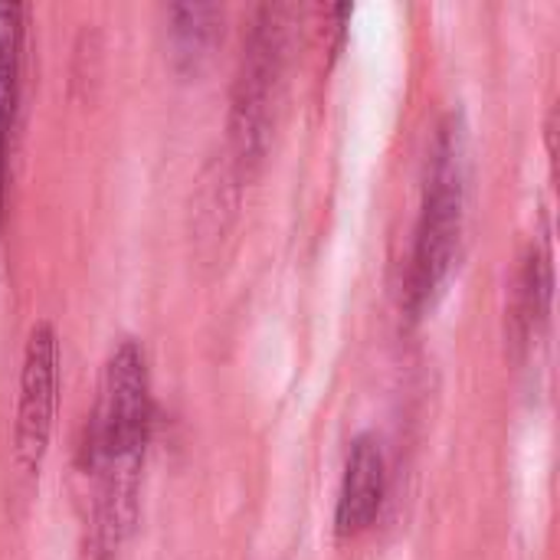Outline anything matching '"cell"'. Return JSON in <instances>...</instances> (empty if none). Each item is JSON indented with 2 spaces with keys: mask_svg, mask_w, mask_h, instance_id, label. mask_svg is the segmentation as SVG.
Instances as JSON below:
<instances>
[{
  "mask_svg": "<svg viewBox=\"0 0 560 560\" xmlns=\"http://www.w3.org/2000/svg\"><path fill=\"white\" fill-rule=\"evenodd\" d=\"M154 430V394L148 354L135 338L112 348L102 364L95 404L79 446L82 476L92 479L89 545L95 558H112L138 522L141 466Z\"/></svg>",
  "mask_w": 560,
  "mask_h": 560,
  "instance_id": "obj_1",
  "label": "cell"
},
{
  "mask_svg": "<svg viewBox=\"0 0 560 560\" xmlns=\"http://www.w3.org/2000/svg\"><path fill=\"white\" fill-rule=\"evenodd\" d=\"M466 190H469V128L463 112H450L433 135L423 197L413 226V249L407 269V308L420 315L440 295L450 279L463 223H466Z\"/></svg>",
  "mask_w": 560,
  "mask_h": 560,
  "instance_id": "obj_2",
  "label": "cell"
},
{
  "mask_svg": "<svg viewBox=\"0 0 560 560\" xmlns=\"http://www.w3.org/2000/svg\"><path fill=\"white\" fill-rule=\"evenodd\" d=\"M289 13L292 7H259L243 39V56L230 95V141L240 171L253 174L272 144L289 62Z\"/></svg>",
  "mask_w": 560,
  "mask_h": 560,
  "instance_id": "obj_3",
  "label": "cell"
},
{
  "mask_svg": "<svg viewBox=\"0 0 560 560\" xmlns=\"http://www.w3.org/2000/svg\"><path fill=\"white\" fill-rule=\"evenodd\" d=\"M59 407V338L49 322H36L30 328L20 368V397L13 420V459L23 472H36L43 466L52 420Z\"/></svg>",
  "mask_w": 560,
  "mask_h": 560,
  "instance_id": "obj_4",
  "label": "cell"
},
{
  "mask_svg": "<svg viewBox=\"0 0 560 560\" xmlns=\"http://www.w3.org/2000/svg\"><path fill=\"white\" fill-rule=\"evenodd\" d=\"M387 495V463L377 436L361 433L351 440L345 456V476L338 489V509H335V532L338 538H358L364 535L384 505Z\"/></svg>",
  "mask_w": 560,
  "mask_h": 560,
  "instance_id": "obj_5",
  "label": "cell"
},
{
  "mask_svg": "<svg viewBox=\"0 0 560 560\" xmlns=\"http://www.w3.org/2000/svg\"><path fill=\"white\" fill-rule=\"evenodd\" d=\"M167 16V43L177 69L197 72L223 39L226 10L220 3H171Z\"/></svg>",
  "mask_w": 560,
  "mask_h": 560,
  "instance_id": "obj_6",
  "label": "cell"
},
{
  "mask_svg": "<svg viewBox=\"0 0 560 560\" xmlns=\"http://www.w3.org/2000/svg\"><path fill=\"white\" fill-rule=\"evenodd\" d=\"M551 289H555V272H551V249L548 243H532L522 272H518V289H515V331L518 341H528L538 335V325L548 318L551 308Z\"/></svg>",
  "mask_w": 560,
  "mask_h": 560,
  "instance_id": "obj_7",
  "label": "cell"
},
{
  "mask_svg": "<svg viewBox=\"0 0 560 560\" xmlns=\"http://www.w3.org/2000/svg\"><path fill=\"white\" fill-rule=\"evenodd\" d=\"M20 36H23V7L0 3V148H7V128L16 102Z\"/></svg>",
  "mask_w": 560,
  "mask_h": 560,
  "instance_id": "obj_8",
  "label": "cell"
}]
</instances>
